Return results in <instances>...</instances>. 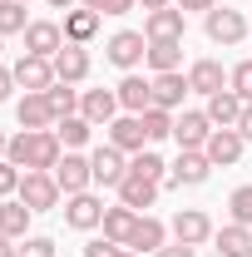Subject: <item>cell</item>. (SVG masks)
<instances>
[{
    "label": "cell",
    "mask_w": 252,
    "mask_h": 257,
    "mask_svg": "<svg viewBox=\"0 0 252 257\" xmlns=\"http://www.w3.org/2000/svg\"><path fill=\"white\" fill-rule=\"evenodd\" d=\"M5 159L20 173H55V163L64 159V144L55 128H20V134H10Z\"/></svg>",
    "instance_id": "cell-1"
},
{
    "label": "cell",
    "mask_w": 252,
    "mask_h": 257,
    "mask_svg": "<svg viewBox=\"0 0 252 257\" xmlns=\"http://www.w3.org/2000/svg\"><path fill=\"white\" fill-rule=\"evenodd\" d=\"M203 35L213 40V45H242L247 40V15L242 10H227V5H213L208 15H203Z\"/></svg>",
    "instance_id": "cell-2"
},
{
    "label": "cell",
    "mask_w": 252,
    "mask_h": 257,
    "mask_svg": "<svg viewBox=\"0 0 252 257\" xmlns=\"http://www.w3.org/2000/svg\"><path fill=\"white\" fill-rule=\"evenodd\" d=\"M144 55H149V35L144 30H119V35H109V45H104V60L114 69H124V74H134L144 64Z\"/></svg>",
    "instance_id": "cell-3"
},
{
    "label": "cell",
    "mask_w": 252,
    "mask_h": 257,
    "mask_svg": "<svg viewBox=\"0 0 252 257\" xmlns=\"http://www.w3.org/2000/svg\"><path fill=\"white\" fill-rule=\"evenodd\" d=\"M208 173H213V163H208V154L203 149H178V159L168 163V188H203L208 183Z\"/></svg>",
    "instance_id": "cell-4"
},
{
    "label": "cell",
    "mask_w": 252,
    "mask_h": 257,
    "mask_svg": "<svg viewBox=\"0 0 252 257\" xmlns=\"http://www.w3.org/2000/svg\"><path fill=\"white\" fill-rule=\"evenodd\" d=\"M30 213H50V208H60V183H55V173H25L20 178V193H15Z\"/></svg>",
    "instance_id": "cell-5"
},
{
    "label": "cell",
    "mask_w": 252,
    "mask_h": 257,
    "mask_svg": "<svg viewBox=\"0 0 252 257\" xmlns=\"http://www.w3.org/2000/svg\"><path fill=\"white\" fill-rule=\"evenodd\" d=\"M55 183H60L64 198H69V193H89V188H94V168H89V159L74 154V149H64V159L55 163Z\"/></svg>",
    "instance_id": "cell-6"
},
{
    "label": "cell",
    "mask_w": 252,
    "mask_h": 257,
    "mask_svg": "<svg viewBox=\"0 0 252 257\" xmlns=\"http://www.w3.org/2000/svg\"><path fill=\"white\" fill-rule=\"evenodd\" d=\"M64 223L74 227V232H94L104 223V198H94V193H69L64 198Z\"/></svg>",
    "instance_id": "cell-7"
},
{
    "label": "cell",
    "mask_w": 252,
    "mask_h": 257,
    "mask_svg": "<svg viewBox=\"0 0 252 257\" xmlns=\"http://www.w3.org/2000/svg\"><path fill=\"white\" fill-rule=\"evenodd\" d=\"M208 139H213V119H208L203 109L173 114V144H178V149H203Z\"/></svg>",
    "instance_id": "cell-8"
},
{
    "label": "cell",
    "mask_w": 252,
    "mask_h": 257,
    "mask_svg": "<svg viewBox=\"0 0 252 257\" xmlns=\"http://www.w3.org/2000/svg\"><path fill=\"white\" fill-rule=\"evenodd\" d=\"M213 218L203 213V208H178V218H173V242H188V247H203V242H213Z\"/></svg>",
    "instance_id": "cell-9"
},
{
    "label": "cell",
    "mask_w": 252,
    "mask_h": 257,
    "mask_svg": "<svg viewBox=\"0 0 252 257\" xmlns=\"http://www.w3.org/2000/svg\"><path fill=\"white\" fill-rule=\"evenodd\" d=\"M89 168H94V183H104V188H119L129 178V159H124V149H114V144H99L89 154Z\"/></svg>",
    "instance_id": "cell-10"
},
{
    "label": "cell",
    "mask_w": 252,
    "mask_h": 257,
    "mask_svg": "<svg viewBox=\"0 0 252 257\" xmlns=\"http://www.w3.org/2000/svg\"><path fill=\"white\" fill-rule=\"evenodd\" d=\"M60 50H64V25L60 20H30V30H25V55L55 60Z\"/></svg>",
    "instance_id": "cell-11"
},
{
    "label": "cell",
    "mask_w": 252,
    "mask_h": 257,
    "mask_svg": "<svg viewBox=\"0 0 252 257\" xmlns=\"http://www.w3.org/2000/svg\"><path fill=\"white\" fill-rule=\"evenodd\" d=\"M50 64H55V79H64V84H84V79H89V69H94L89 50H84V45H74V40H64V50H60Z\"/></svg>",
    "instance_id": "cell-12"
},
{
    "label": "cell",
    "mask_w": 252,
    "mask_h": 257,
    "mask_svg": "<svg viewBox=\"0 0 252 257\" xmlns=\"http://www.w3.org/2000/svg\"><path fill=\"white\" fill-rule=\"evenodd\" d=\"M10 69H15V84H20L25 94H45V89L55 84V64L40 60V55H20Z\"/></svg>",
    "instance_id": "cell-13"
},
{
    "label": "cell",
    "mask_w": 252,
    "mask_h": 257,
    "mask_svg": "<svg viewBox=\"0 0 252 257\" xmlns=\"http://www.w3.org/2000/svg\"><path fill=\"white\" fill-rule=\"evenodd\" d=\"M242 149H247V139L237 128H213V139L203 144V154H208L213 168H232V163L242 159Z\"/></svg>",
    "instance_id": "cell-14"
},
{
    "label": "cell",
    "mask_w": 252,
    "mask_h": 257,
    "mask_svg": "<svg viewBox=\"0 0 252 257\" xmlns=\"http://www.w3.org/2000/svg\"><path fill=\"white\" fill-rule=\"evenodd\" d=\"M183 30H188V15L178 5H163V10H149L144 15V35L149 40H183Z\"/></svg>",
    "instance_id": "cell-15"
},
{
    "label": "cell",
    "mask_w": 252,
    "mask_h": 257,
    "mask_svg": "<svg viewBox=\"0 0 252 257\" xmlns=\"http://www.w3.org/2000/svg\"><path fill=\"white\" fill-rule=\"evenodd\" d=\"M79 114H84V119H89V124H114V119H119V94H114V89H84V94H79Z\"/></svg>",
    "instance_id": "cell-16"
},
{
    "label": "cell",
    "mask_w": 252,
    "mask_h": 257,
    "mask_svg": "<svg viewBox=\"0 0 252 257\" xmlns=\"http://www.w3.org/2000/svg\"><path fill=\"white\" fill-rule=\"evenodd\" d=\"M114 94H119V109H124V114H144V109H154V79H144V74H124Z\"/></svg>",
    "instance_id": "cell-17"
},
{
    "label": "cell",
    "mask_w": 252,
    "mask_h": 257,
    "mask_svg": "<svg viewBox=\"0 0 252 257\" xmlns=\"http://www.w3.org/2000/svg\"><path fill=\"white\" fill-rule=\"evenodd\" d=\"M109 144H114V149H124V154H144V149H149L144 119H139V114H119V119L109 124Z\"/></svg>",
    "instance_id": "cell-18"
},
{
    "label": "cell",
    "mask_w": 252,
    "mask_h": 257,
    "mask_svg": "<svg viewBox=\"0 0 252 257\" xmlns=\"http://www.w3.org/2000/svg\"><path fill=\"white\" fill-rule=\"evenodd\" d=\"M158 188H163V183L144 178V173H129L124 183H119V203H124V208H134V213H149V208L158 203Z\"/></svg>",
    "instance_id": "cell-19"
},
{
    "label": "cell",
    "mask_w": 252,
    "mask_h": 257,
    "mask_svg": "<svg viewBox=\"0 0 252 257\" xmlns=\"http://www.w3.org/2000/svg\"><path fill=\"white\" fill-rule=\"evenodd\" d=\"M15 119L20 128H55V109H50V94H20L15 99Z\"/></svg>",
    "instance_id": "cell-20"
},
{
    "label": "cell",
    "mask_w": 252,
    "mask_h": 257,
    "mask_svg": "<svg viewBox=\"0 0 252 257\" xmlns=\"http://www.w3.org/2000/svg\"><path fill=\"white\" fill-rule=\"evenodd\" d=\"M188 94H193V84H188V74H183V69H173V74H154V104H158V109H168V114H173Z\"/></svg>",
    "instance_id": "cell-21"
},
{
    "label": "cell",
    "mask_w": 252,
    "mask_h": 257,
    "mask_svg": "<svg viewBox=\"0 0 252 257\" xmlns=\"http://www.w3.org/2000/svg\"><path fill=\"white\" fill-rule=\"evenodd\" d=\"M242 109H247V104L232 94V89H218V94H208V104H203V114L213 119V128H237Z\"/></svg>",
    "instance_id": "cell-22"
},
{
    "label": "cell",
    "mask_w": 252,
    "mask_h": 257,
    "mask_svg": "<svg viewBox=\"0 0 252 257\" xmlns=\"http://www.w3.org/2000/svg\"><path fill=\"white\" fill-rule=\"evenodd\" d=\"M188 84H193V94H218V89H227V69H222L218 60H193L188 64Z\"/></svg>",
    "instance_id": "cell-23"
},
{
    "label": "cell",
    "mask_w": 252,
    "mask_h": 257,
    "mask_svg": "<svg viewBox=\"0 0 252 257\" xmlns=\"http://www.w3.org/2000/svg\"><path fill=\"white\" fill-rule=\"evenodd\" d=\"M104 237L109 242H119V247H129V237H134V227H139V213L134 208H124V203H114V208H104Z\"/></svg>",
    "instance_id": "cell-24"
},
{
    "label": "cell",
    "mask_w": 252,
    "mask_h": 257,
    "mask_svg": "<svg viewBox=\"0 0 252 257\" xmlns=\"http://www.w3.org/2000/svg\"><path fill=\"white\" fill-rule=\"evenodd\" d=\"M144 64H149L154 74H173V69L183 64V40H149Z\"/></svg>",
    "instance_id": "cell-25"
},
{
    "label": "cell",
    "mask_w": 252,
    "mask_h": 257,
    "mask_svg": "<svg viewBox=\"0 0 252 257\" xmlns=\"http://www.w3.org/2000/svg\"><path fill=\"white\" fill-rule=\"evenodd\" d=\"M213 247H218L222 257H247L252 252V227L247 223H227L213 232Z\"/></svg>",
    "instance_id": "cell-26"
},
{
    "label": "cell",
    "mask_w": 252,
    "mask_h": 257,
    "mask_svg": "<svg viewBox=\"0 0 252 257\" xmlns=\"http://www.w3.org/2000/svg\"><path fill=\"white\" fill-rule=\"evenodd\" d=\"M99 20H104V15H99V10H84V5H79V10H64V40L89 45L99 35Z\"/></svg>",
    "instance_id": "cell-27"
},
{
    "label": "cell",
    "mask_w": 252,
    "mask_h": 257,
    "mask_svg": "<svg viewBox=\"0 0 252 257\" xmlns=\"http://www.w3.org/2000/svg\"><path fill=\"white\" fill-rule=\"evenodd\" d=\"M168 242V227L158 223L154 213H139V227H134V237H129V247L134 252H158Z\"/></svg>",
    "instance_id": "cell-28"
},
{
    "label": "cell",
    "mask_w": 252,
    "mask_h": 257,
    "mask_svg": "<svg viewBox=\"0 0 252 257\" xmlns=\"http://www.w3.org/2000/svg\"><path fill=\"white\" fill-rule=\"evenodd\" d=\"M30 218H35V213L20 203V198H0V232H5V237L20 242V237L30 232Z\"/></svg>",
    "instance_id": "cell-29"
},
{
    "label": "cell",
    "mask_w": 252,
    "mask_h": 257,
    "mask_svg": "<svg viewBox=\"0 0 252 257\" xmlns=\"http://www.w3.org/2000/svg\"><path fill=\"white\" fill-rule=\"evenodd\" d=\"M55 134H60V144H64V149H74V154H79V149L89 144L94 124H89L84 114H69V119H60V124H55Z\"/></svg>",
    "instance_id": "cell-30"
},
{
    "label": "cell",
    "mask_w": 252,
    "mask_h": 257,
    "mask_svg": "<svg viewBox=\"0 0 252 257\" xmlns=\"http://www.w3.org/2000/svg\"><path fill=\"white\" fill-rule=\"evenodd\" d=\"M45 94H50V109H55V119H69V114H79V94H84V89H74V84L55 79Z\"/></svg>",
    "instance_id": "cell-31"
},
{
    "label": "cell",
    "mask_w": 252,
    "mask_h": 257,
    "mask_svg": "<svg viewBox=\"0 0 252 257\" xmlns=\"http://www.w3.org/2000/svg\"><path fill=\"white\" fill-rule=\"evenodd\" d=\"M139 119H144V134H149V144H163V139H173V114H168V109H144V114H139Z\"/></svg>",
    "instance_id": "cell-32"
},
{
    "label": "cell",
    "mask_w": 252,
    "mask_h": 257,
    "mask_svg": "<svg viewBox=\"0 0 252 257\" xmlns=\"http://www.w3.org/2000/svg\"><path fill=\"white\" fill-rule=\"evenodd\" d=\"M30 30V15L20 0H0V35H25Z\"/></svg>",
    "instance_id": "cell-33"
},
{
    "label": "cell",
    "mask_w": 252,
    "mask_h": 257,
    "mask_svg": "<svg viewBox=\"0 0 252 257\" xmlns=\"http://www.w3.org/2000/svg\"><path fill=\"white\" fill-rule=\"evenodd\" d=\"M129 173H144V178L163 183V178H168V163L158 159L154 149H144V154H134V159H129Z\"/></svg>",
    "instance_id": "cell-34"
},
{
    "label": "cell",
    "mask_w": 252,
    "mask_h": 257,
    "mask_svg": "<svg viewBox=\"0 0 252 257\" xmlns=\"http://www.w3.org/2000/svg\"><path fill=\"white\" fill-rule=\"evenodd\" d=\"M227 89L242 99V104H252V60H242V64L227 69Z\"/></svg>",
    "instance_id": "cell-35"
},
{
    "label": "cell",
    "mask_w": 252,
    "mask_h": 257,
    "mask_svg": "<svg viewBox=\"0 0 252 257\" xmlns=\"http://www.w3.org/2000/svg\"><path fill=\"white\" fill-rule=\"evenodd\" d=\"M227 208H232V223H247V227H252V183H242V188H232V198H227Z\"/></svg>",
    "instance_id": "cell-36"
},
{
    "label": "cell",
    "mask_w": 252,
    "mask_h": 257,
    "mask_svg": "<svg viewBox=\"0 0 252 257\" xmlns=\"http://www.w3.org/2000/svg\"><path fill=\"white\" fill-rule=\"evenodd\" d=\"M20 178H25V173H20L15 163L0 159V198H15V193H20Z\"/></svg>",
    "instance_id": "cell-37"
},
{
    "label": "cell",
    "mask_w": 252,
    "mask_h": 257,
    "mask_svg": "<svg viewBox=\"0 0 252 257\" xmlns=\"http://www.w3.org/2000/svg\"><path fill=\"white\" fill-rule=\"evenodd\" d=\"M20 257H55V237H40V232L25 237L20 242Z\"/></svg>",
    "instance_id": "cell-38"
},
{
    "label": "cell",
    "mask_w": 252,
    "mask_h": 257,
    "mask_svg": "<svg viewBox=\"0 0 252 257\" xmlns=\"http://www.w3.org/2000/svg\"><path fill=\"white\" fill-rule=\"evenodd\" d=\"M119 252V242H109V237H94V242H84V257H114Z\"/></svg>",
    "instance_id": "cell-39"
},
{
    "label": "cell",
    "mask_w": 252,
    "mask_h": 257,
    "mask_svg": "<svg viewBox=\"0 0 252 257\" xmlns=\"http://www.w3.org/2000/svg\"><path fill=\"white\" fill-rule=\"evenodd\" d=\"M154 257H198V247H188V242H163Z\"/></svg>",
    "instance_id": "cell-40"
},
{
    "label": "cell",
    "mask_w": 252,
    "mask_h": 257,
    "mask_svg": "<svg viewBox=\"0 0 252 257\" xmlns=\"http://www.w3.org/2000/svg\"><path fill=\"white\" fill-rule=\"evenodd\" d=\"M15 89H20V84H15V69H5V64H0V104L15 94Z\"/></svg>",
    "instance_id": "cell-41"
},
{
    "label": "cell",
    "mask_w": 252,
    "mask_h": 257,
    "mask_svg": "<svg viewBox=\"0 0 252 257\" xmlns=\"http://www.w3.org/2000/svg\"><path fill=\"white\" fill-rule=\"evenodd\" d=\"M213 5H218V0H178V10H183V15H188V10H198V15H208Z\"/></svg>",
    "instance_id": "cell-42"
},
{
    "label": "cell",
    "mask_w": 252,
    "mask_h": 257,
    "mask_svg": "<svg viewBox=\"0 0 252 257\" xmlns=\"http://www.w3.org/2000/svg\"><path fill=\"white\" fill-rule=\"evenodd\" d=\"M134 5H139V0H109V5H104V15H129Z\"/></svg>",
    "instance_id": "cell-43"
},
{
    "label": "cell",
    "mask_w": 252,
    "mask_h": 257,
    "mask_svg": "<svg viewBox=\"0 0 252 257\" xmlns=\"http://www.w3.org/2000/svg\"><path fill=\"white\" fill-rule=\"evenodd\" d=\"M237 134H242V139H247V144H252V104H247V109H242V119H237Z\"/></svg>",
    "instance_id": "cell-44"
},
{
    "label": "cell",
    "mask_w": 252,
    "mask_h": 257,
    "mask_svg": "<svg viewBox=\"0 0 252 257\" xmlns=\"http://www.w3.org/2000/svg\"><path fill=\"white\" fill-rule=\"evenodd\" d=\"M0 257H20V242H15V237H5V232H0Z\"/></svg>",
    "instance_id": "cell-45"
},
{
    "label": "cell",
    "mask_w": 252,
    "mask_h": 257,
    "mask_svg": "<svg viewBox=\"0 0 252 257\" xmlns=\"http://www.w3.org/2000/svg\"><path fill=\"white\" fill-rule=\"evenodd\" d=\"M79 5H84V10H99V15H104V5H109V0H79Z\"/></svg>",
    "instance_id": "cell-46"
},
{
    "label": "cell",
    "mask_w": 252,
    "mask_h": 257,
    "mask_svg": "<svg viewBox=\"0 0 252 257\" xmlns=\"http://www.w3.org/2000/svg\"><path fill=\"white\" fill-rule=\"evenodd\" d=\"M50 10H74V0H45Z\"/></svg>",
    "instance_id": "cell-47"
},
{
    "label": "cell",
    "mask_w": 252,
    "mask_h": 257,
    "mask_svg": "<svg viewBox=\"0 0 252 257\" xmlns=\"http://www.w3.org/2000/svg\"><path fill=\"white\" fill-rule=\"evenodd\" d=\"M144 10H163V5H173V0H139Z\"/></svg>",
    "instance_id": "cell-48"
},
{
    "label": "cell",
    "mask_w": 252,
    "mask_h": 257,
    "mask_svg": "<svg viewBox=\"0 0 252 257\" xmlns=\"http://www.w3.org/2000/svg\"><path fill=\"white\" fill-rule=\"evenodd\" d=\"M5 149H10V139H5V128H0V159H5Z\"/></svg>",
    "instance_id": "cell-49"
},
{
    "label": "cell",
    "mask_w": 252,
    "mask_h": 257,
    "mask_svg": "<svg viewBox=\"0 0 252 257\" xmlns=\"http://www.w3.org/2000/svg\"><path fill=\"white\" fill-rule=\"evenodd\" d=\"M114 257H139V252H134V247H119V252H114Z\"/></svg>",
    "instance_id": "cell-50"
},
{
    "label": "cell",
    "mask_w": 252,
    "mask_h": 257,
    "mask_svg": "<svg viewBox=\"0 0 252 257\" xmlns=\"http://www.w3.org/2000/svg\"><path fill=\"white\" fill-rule=\"evenodd\" d=\"M0 50H5V35H0Z\"/></svg>",
    "instance_id": "cell-51"
},
{
    "label": "cell",
    "mask_w": 252,
    "mask_h": 257,
    "mask_svg": "<svg viewBox=\"0 0 252 257\" xmlns=\"http://www.w3.org/2000/svg\"><path fill=\"white\" fill-rule=\"evenodd\" d=\"M208 257H222V252H208Z\"/></svg>",
    "instance_id": "cell-52"
},
{
    "label": "cell",
    "mask_w": 252,
    "mask_h": 257,
    "mask_svg": "<svg viewBox=\"0 0 252 257\" xmlns=\"http://www.w3.org/2000/svg\"><path fill=\"white\" fill-rule=\"evenodd\" d=\"M20 5H30V0H20Z\"/></svg>",
    "instance_id": "cell-53"
},
{
    "label": "cell",
    "mask_w": 252,
    "mask_h": 257,
    "mask_svg": "<svg viewBox=\"0 0 252 257\" xmlns=\"http://www.w3.org/2000/svg\"><path fill=\"white\" fill-rule=\"evenodd\" d=\"M247 257H252V252H247Z\"/></svg>",
    "instance_id": "cell-54"
}]
</instances>
